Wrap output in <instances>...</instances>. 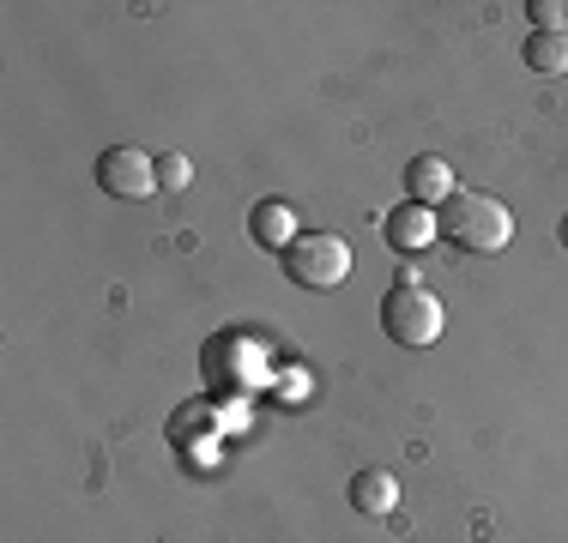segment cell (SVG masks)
Segmentation results:
<instances>
[{"label": "cell", "instance_id": "6da1fadb", "mask_svg": "<svg viewBox=\"0 0 568 543\" xmlns=\"http://www.w3.org/2000/svg\"><path fill=\"white\" fill-rule=\"evenodd\" d=\"M442 242H454L459 254H503L514 242V212L496 194H454L436 212Z\"/></svg>", "mask_w": 568, "mask_h": 543}, {"label": "cell", "instance_id": "7a4b0ae2", "mask_svg": "<svg viewBox=\"0 0 568 543\" xmlns=\"http://www.w3.org/2000/svg\"><path fill=\"white\" fill-rule=\"evenodd\" d=\"M278 266H284V278H291L296 290H333V284L351 278V248H345V236L303 229V236L278 254Z\"/></svg>", "mask_w": 568, "mask_h": 543}, {"label": "cell", "instance_id": "3957f363", "mask_svg": "<svg viewBox=\"0 0 568 543\" xmlns=\"http://www.w3.org/2000/svg\"><path fill=\"white\" fill-rule=\"evenodd\" d=\"M442 326H448V315H442V303L424 290V284H394L382 303V332L394 338L399 350H424L442 338Z\"/></svg>", "mask_w": 568, "mask_h": 543}, {"label": "cell", "instance_id": "277c9868", "mask_svg": "<svg viewBox=\"0 0 568 543\" xmlns=\"http://www.w3.org/2000/svg\"><path fill=\"white\" fill-rule=\"evenodd\" d=\"M98 187L110 199H152L158 194V157L140 145H110L98 157Z\"/></svg>", "mask_w": 568, "mask_h": 543}, {"label": "cell", "instance_id": "5b68a950", "mask_svg": "<svg viewBox=\"0 0 568 543\" xmlns=\"http://www.w3.org/2000/svg\"><path fill=\"white\" fill-rule=\"evenodd\" d=\"M382 236H387V248H394V254H424L429 242L442 236V224H436V212H429V206L405 199V206H394L382 217Z\"/></svg>", "mask_w": 568, "mask_h": 543}, {"label": "cell", "instance_id": "8992f818", "mask_svg": "<svg viewBox=\"0 0 568 543\" xmlns=\"http://www.w3.org/2000/svg\"><path fill=\"white\" fill-rule=\"evenodd\" d=\"M405 194H412L417 199V206H429V212H442V206H448V199L459 194V187H454V170H448V157H412V163H405Z\"/></svg>", "mask_w": 568, "mask_h": 543}, {"label": "cell", "instance_id": "52a82bcc", "mask_svg": "<svg viewBox=\"0 0 568 543\" xmlns=\"http://www.w3.org/2000/svg\"><path fill=\"white\" fill-rule=\"evenodd\" d=\"M248 236L261 242L266 254H284L296 236H303V229H296V212L284 206V199H261V206L248 212Z\"/></svg>", "mask_w": 568, "mask_h": 543}, {"label": "cell", "instance_id": "ba28073f", "mask_svg": "<svg viewBox=\"0 0 568 543\" xmlns=\"http://www.w3.org/2000/svg\"><path fill=\"white\" fill-rule=\"evenodd\" d=\"M351 508L369 513V520L394 513L399 508V478L394 471H357V478H351Z\"/></svg>", "mask_w": 568, "mask_h": 543}, {"label": "cell", "instance_id": "9c48e42d", "mask_svg": "<svg viewBox=\"0 0 568 543\" xmlns=\"http://www.w3.org/2000/svg\"><path fill=\"white\" fill-rule=\"evenodd\" d=\"M526 66H532V73H568V31H532L526 37Z\"/></svg>", "mask_w": 568, "mask_h": 543}, {"label": "cell", "instance_id": "30bf717a", "mask_svg": "<svg viewBox=\"0 0 568 543\" xmlns=\"http://www.w3.org/2000/svg\"><path fill=\"white\" fill-rule=\"evenodd\" d=\"M187 182H194V163H187L182 152H164V157H158V194H182Z\"/></svg>", "mask_w": 568, "mask_h": 543}, {"label": "cell", "instance_id": "8fae6325", "mask_svg": "<svg viewBox=\"0 0 568 543\" xmlns=\"http://www.w3.org/2000/svg\"><path fill=\"white\" fill-rule=\"evenodd\" d=\"M526 19H532V31H568L562 0H526Z\"/></svg>", "mask_w": 568, "mask_h": 543}, {"label": "cell", "instance_id": "7c38bea8", "mask_svg": "<svg viewBox=\"0 0 568 543\" xmlns=\"http://www.w3.org/2000/svg\"><path fill=\"white\" fill-rule=\"evenodd\" d=\"M557 236H562V248H568V217H562V229H557Z\"/></svg>", "mask_w": 568, "mask_h": 543}]
</instances>
